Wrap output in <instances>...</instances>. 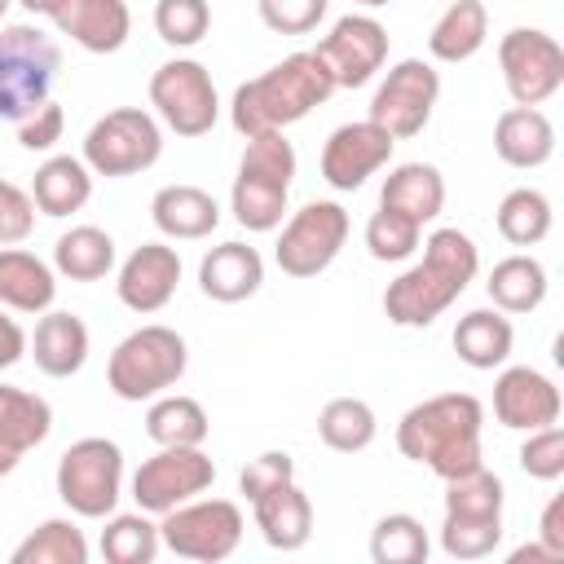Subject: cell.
<instances>
[{"mask_svg": "<svg viewBox=\"0 0 564 564\" xmlns=\"http://www.w3.org/2000/svg\"><path fill=\"white\" fill-rule=\"evenodd\" d=\"M480 273V251L476 242L445 225V229H432L423 238V260L410 264L401 278L388 282L383 291V313L392 326H405V330H419V326H432Z\"/></svg>", "mask_w": 564, "mask_h": 564, "instance_id": "6da1fadb", "label": "cell"}, {"mask_svg": "<svg viewBox=\"0 0 564 564\" xmlns=\"http://www.w3.org/2000/svg\"><path fill=\"white\" fill-rule=\"evenodd\" d=\"M480 427H485V405L471 392H441L401 414L397 449L410 463L436 471L441 480H454L480 467Z\"/></svg>", "mask_w": 564, "mask_h": 564, "instance_id": "7a4b0ae2", "label": "cell"}, {"mask_svg": "<svg viewBox=\"0 0 564 564\" xmlns=\"http://www.w3.org/2000/svg\"><path fill=\"white\" fill-rule=\"evenodd\" d=\"M330 93H335V79L322 66V57L313 48L308 53H291L278 66H269L264 75H256V79H247V84L234 88L229 123H234L238 137L286 132L308 110H317Z\"/></svg>", "mask_w": 564, "mask_h": 564, "instance_id": "3957f363", "label": "cell"}, {"mask_svg": "<svg viewBox=\"0 0 564 564\" xmlns=\"http://www.w3.org/2000/svg\"><path fill=\"white\" fill-rule=\"evenodd\" d=\"M291 181H295V145L286 141V132L247 137V150L238 159V176H234V189H229L234 220L251 234L278 229L282 216H286Z\"/></svg>", "mask_w": 564, "mask_h": 564, "instance_id": "277c9868", "label": "cell"}, {"mask_svg": "<svg viewBox=\"0 0 564 564\" xmlns=\"http://www.w3.org/2000/svg\"><path fill=\"white\" fill-rule=\"evenodd\" d=\"M185 366H189L185 339L172 326L150 322L115 344V352L106 361V383L119 401H154L181 383Z\"/></svg>", "mask_w": 564, "mask_h": 564, "instance_id": "5b68a950", "label": "cell"}, {"mask_svg": "<svg viewBox=\"0 0 564 564\" xmlns=\"http://www.w3.org/2000/svg\"><path fill=\"white\" fill-rule=\"evenodd\" d=\"M62 53L53 35H44L31 22L0 26V119L18 123L31 110H40L53 93Z\"/></svg>", "mask_w": 564, "mask_h": 564, "instance_id": "8992f818", "label": "cell"}, {"mask_svg": "<svg viewBox=\"0 0 564 564\" xmlns=\"http://www.w3.org/2000/svg\"><path fill=\"white\" fill-rule=\"evenodd\" d=\"M57 498L79 520H106L123 498V449L110 436H79L57 458Z\"/></svg>", "mask_w": 564, "mask_h": 564, "instance_id": "52a82bcc", "label": "cell"}, {"mask_svg": "<svg viewBox=\"0 0 564 564\" xmlns=\"http://www.w3.org/2000/svg\"><path fill=\"white\" fill-rule=\"evenodd\" d=\"M163 154V128L141 106H115L84 132V163L93 176H137Z\"/></svg>", "mask_w": 564, "mask_h": 564, "instance_id": "ba28073f", "label": "cell"}, {"mask_svg": "<svg viewBox=\"0 0 564 564\" xmlns=\"http://www.w3.org/2000/svg\"><path fill=\"white\" fill-rule=\"evenodd\" d=\"M242 511L229 498H189L159 520V538L172 555L198 560V564H220L238 551L242 542Z\"/></svg>", "mask_w": 564, "mask_h": 564, "instance_id": "9c48e42d", "label": "cell"}, {"mask_svg": "<svg viewBox=\"0 0 564 564\" xmlns=\"http://www.w3.org/2000/svg\"><path fill=\"white\" fill-rule=\"evenodd\" d=\"M348 212L330 198H313L300 212H291V220L278 234L273 260L286 278H317L335 264V256L348 242Z\"/></svg>", "mask_w": 564, "mask_h": 564, "instance_id": "30bf717a", "label": "cell"}, {"mask_svg": "<svg viewBox=\"0 0 564 564\" xmlns=\"http://www.w3.org/2000/svg\"><path fill=\"white\" fill-rule=\"evenodd\" d=\"M150 106L176 137H207L220 119L212 70L194 57H172L150 75Z\"/></svg>", "mask_w": 564, "mask_h": 564, "instance_id": "8fae6325", "label": "cell"}, {"mask_svg": "<svg viewBox=\"0 0 564 564\" xmlns=\"http://www.w3.org/2000/svg\"><path fill=\"white\" fill-rule=\"evenodd\" d=\"M436 97H441V75L432 62L423 57H401L375 88L370 97V123H379L392 141H410L427 128L432 110H436Z\"/></svg>", "mask_w": 564, "mask_h": 564, "instance_id": "7c38bea8", "label": "cell"}, {"mask_svg": "<svg viewBox=\"0 0 564 564\" xmlns=\"http://www.w3.org/2000/svg\"><path fill=\"white\" fill-rule=\"evenodd\" d=\"M216 480V463L203 454V445H159L137 471H132V498L137 511L163 516L198 494H207Z\"/></svg>", "mask_w": 564, "mask_h": 564, "instance_id": "4fadbf2b", "label": "cell"}, {"mask_svg": "<svg viewBox=\"0 0 564 564\" xmlns=\"http://www.w3.org/2000/svg\"><path fill=\"white\" fill-rule=\"evenodd\" d=\"M498 66L516 106H542L564 88V48L538 26H511L498 40Z\"/></svg>", "mask_w": 564, "mask_h": 564, "instance_id": "5bb4252c", "label": "cell"}, {"mask_svg": "<svg viewBox=\"0 0 564 564\" xmlns=\"http://www.w3.org/2000/svg\"><path fill=\"white\" fill-rule=\"evenodd\" d=\"M322 66L330 70L335 88H361L370 84L388 62V31L370 13H344L313 48Z\"/></svg>", "mask_w": 564, "mask_h": 564, "instance_id": "9a60e30c", "label": "cell"}, {"mask_svg": "<svg viewBox=\"0 0 564 564\" xmlns=\"http://www.w3.org/2000/svg\"><path fill=\"white\" fill-rule=\"evenodd\" d=\"M392 137L370 123V119H357V123H339L326 145H322V181L339 194H352L361 189L379 167H388L392 159Z\"/></svg>", "mask_w": 564, "mask_h": 564, "instance_id": "2e32d148", "label": "cell"}, {"mask_svg": "<svg viewBox=\"0 0 564 564\" xmlns=\"http://www.w3.org/2000/svg\"><path fill=\"white\" fill-rule=\"evenodd\" d=\"M176 282H181V256H176V247H167V242H141L119 264L115 295L132 313H159L176 295Z\"/></svg>", "mask_w": 564, "mask_h": 564, "instance_id": "e0dca14e", "label": "cell"}, {"mask_svg": "<svg viewBox=\"0 0 564 564\" xmlns=\"http://www.w3.org/2000/svg\"><path fill=\"white\" fill-rule=\"evenodd\" d=\"M494 419L511 432H533L560 419V388L533 366H507L494 379Z\"/></svg>", "mask_w": 564, "mask_h": 564, "instance_id": "ac0fdd59", "label": "cell"}, {"mask_svg": "<svg viewBox=\"0 0 564 564\" xmlns=\"http://www.w3.org/2000/svg\"><path fill=\"white\" fill-rule=\"evenodd\" d=\"M48 22L84 53H119L132 31V13L123 0H53Z\"/></svg>", "mask_w": 564, "mask_h": 564, "instance_id": "d6986e66", "label": "cell"}, {"mask_svg": "<svg viewBox=\"0 0 564 564\" xmlns=\"http://www.w3.org/2000/svg\"><path fill=\"white\" fill-rule=\"evenodd\" d=\"M264 282V260L247 242H220L198 260V286L216 304H242L260 291Z\"/></svg>", "mask_w": 564, "mask_h": 564, "instance_id": "ffe728a7", "label": "cell"}, {"mask_svg": "<svg viewBox=\"0 0 564 564\" xmlns=\"http://www.w3.org/2000/svg\"><path fill=\"white\" fill-rule=\"evenodd\" d=\"M494 154L507 167L533 172L555 154V123L538 106H511L494 123Z\"/></svg>", "mask_w": 564, "mask_h": 564, "instance_id": "44dd1931", "label": "cell"}, {"mask_svg": "<svg viewBox=\"0 0 564 564\" xmlns=\"http://www.w3.org/2000/svg\"><path fill=\"white\" fill-rule=\"evenodd\" d=\"M35 366L48 375V379H70L84 370L88 361V326L75 317V313H62V308H44V317L35 322V335L26 339Z\"/></svg>", "mask_w": 564, "mask_h": 564, "instance_id": "7402d4cb", "label": "cell"}, {"mask_svg": "<svg viewBox=\"0 0 564 564\" xmlns=\"http://www.w3.org/2000/svg\"><path fill=\"white\" fill-rule=\"evenodd\" d=\"M251 511H256L260 538L273 551H300V546H308V538H313V502H308V494L295 480H286V485L251 498Z\"/></svg>", "mask_w": 564, "mask_h": 564, "instance_id": "603a6c76", "label": "cell"}, {"mask_svg": "<svg viewBox=\"0 0 564 564\" xmlns=\"http://www.w3.org/2000/svg\"><path fill=\"white\" fill-rule=\"evenodd\" d=\"M57 300V269L22 247H0V308L44 313Z\"/></svg>", "mask_w": 564, "mask_h": 564, "instance_id": "cb8c5ba5", "label": "cell"}, {"mask_svg": "<svg viewBox=\"0 0 564 564\" xmlns=\"http://www.w3.org/2000/svg\"><path fill=\"white\" fill-rule=\"evenodd\" d=\"M150 220L163 238H176V242H194V238H207L216 225H220V207L207 189L198 185H163L154 198H150Z\"/></svg>", "mask_w": 564, "mask_h": 564, "instance_id": "d4e9b609", "label": "cell"}, {"mask_svg": "<svg viewBox=\"0 0 564 564\" xmlns=\"http://www.w3.org/2000/svg\"><path fill=\"white\" fill-rule=\"evenodd\" d=\"M379 207H392V212L410 216L414 225L436 220L441 207H445V176H441V167H432V163H397L383 176Z\"/></svg>", "mask_w": 564, "mask_h": 564, "instance_id": "484cf974", "label": "cell"}, {"mask_svg": "<svg viewBox=\"0 0 564 564\" xmlns=\"http://www.w3.org/2000/svg\"><path fill=\"white\" fill-rule=\"evenodd\" d=\"M511 344H516V330H511V317L502 308H471L454 326V352L471 370H498V366H507Z\"/></svg>", "mask_w": 564, "mask_h": 564, "instance_id": "4316f807", "label": "cell"}, {"mask_svg": "<svg viewBox=\"0 0 564 564\" xmlns=\"http://www.w3.org/2000/svg\"><path fill=\"white\" fill-rule=\"evenodd\" d=\"M489 40V9L480 0H454L427 31V53L445 66L471 62Z\"/></svg>", "mask_w": 564, "mask_h": 564, "instance_id": "83f0119b", "label": "cell"}, {"mask_svg": "<svg viewBox=\"0 0 564 564\" xmlns=\"http://www.w3.org/2000/svg\"><path fill=\"white\" fill-rule=\"evenodd\" d=\"M31 198H35V212H44V216H70V212H79L93 198V172H88V163L75 159V154L44 159L35 167Z\"/></svg>", "mask_w": 564, "mask_h": 564, "instance_id": "f1b7e54d", "label": "cell"}, {"mask_svg": "<svg viewBox=\"0 0 564 564\" xmlns=\"http://www.w3.org/2000/svg\"><path fill=\"white\" fill-rule=\"evenodd\" d=\"M53 269L70 282H101L115 269V238L97 225H70L53 242Z\"/></svg>", "mask_w": 564, "mask_h": 564, "instance_id": "f546056e", "label": "cell"}, {"mask_svg": "<svg viewBox=\"0 0 564 564\" xmlns=\"http://www.w3.org/2000/svg\"><path fill=\"white\" fill-rule=\"evenodd\" d=\"M546 286H551L546 264L538 256H520V251L498 260L489 269V282H485L494 308H502V313H533L546 300Z\"/></svg>", "mask_w": 564, "mask_h": 564, "instance_id": "4dcf8cb0", "label": "cell"}, {"mask_svg": "<svg viewBox=\"0 0 564 564\" xmlns=\"http://www.w3.org/2000/svg\"><path fill=\"white\" fill-rule=\"evenodd\" d=\"M53 432V405L40 392L0 383V445L26 454L35 445H44Z\"/></svg>", "mask_w": 564, "mask_h": 564, "instance_id": "1f68e13d", "label": "cell"}, {"mask_svg": "<svg viewBox=\"0 0 564 564\" xmlns=\"http://www.w3.org/2000/svg\"><path fill=\"white\" fill-rule=\"evenodd\" d=\"M317 436L335 454H361L379 436V419L361 397H330L317 414Z\"/></svg>", "mask_w": 564, "mask_h": 564, "instance_id": "d6a6232c", "label": "cell"}, {"mask_svg": "<svg viewBox=\"0 0 564 564\" xmlns=\"http://www.w3.org/2000/svg\"><path fill=\"white\" fill-rule=\"evenodd\" d=\"M494 225L498 234L511 242V247H538L551 225H555V212H551V198L533 185H520V189H507L498 212H494Z\"/></svg>", "mask_w": 564, "mask_h": 564, "instance_id": "836d02e7", "label": "cell"}, {"mask_svg": "<svg viewBox=\"0 0 564 564\" xmlns=\"http://www.w3.org/2000/svg\"><path fill=\"white\" fill-rule=\"evenodd\" d=\"M212 432L207 423V410L194 401V397H181V392H163L150 401L145 410V436L154 445H203Z\"/></svg>", "mask_w": 564, "mask_h": 564, "instance_id": "e575fe53", "label": "cell"}, {"mask_svg": "<svg viewBox=\"0 0 564 564\" xmlns=\"http://www.w3.org/2000/svg\"><path fill=\"white\" fill-rule=\"evenodd\" d=\"M13 564H88V538H84L79 524L66 520V516L40 520V524L13 546Z\"/></svg>", "mask_w": 564, "mask_h": 564, "instance_id": "d590c367", "label": "cell"}, {"mask_svg": "<svg viewBox=\"0 0 564 564\" xmlns=\"http://www.w3.org/2000/svg\"><path fill=\"white\" fill-rule=\"evenodd\" d=\"M163 538L145 511H110L101 529V555L110 564H154Z\"/></svg>", "mask_w": 564, "mask_h": 564, "instance_id": "8d00e7d4", "label": "cell"}, {"mask_svg": "<svg viewBox=\"0 0 564 564\" xmlns=\"http://www.w3.org/2000/svg\"><path fill=\"white\" fill-rule=\"evenodd\" d=\"M427 551H432V538H427L423 520H414L410 511H388L370 529V560L375 564H423Z\"/></svg>", "mask_w": 564, "mask_h": 564, "instance_id": "74e56055", "label": "cell"}, {"mask_svg": "<svg viewBox=\"0 0 564 564\" xmlns=\"http://www.w3.org/2000/svg\"><path fill=\"white\" fill-rule=\"evenodd\" d=\"M502 480L480 463L454 480H445V516H476V520H502Z\"/></svg>", "mask_w": 564, "mask_h": 564, "instance_id": "f35d334b", "label": "cell"}, {"mask_svg": "<svg viewBox=\"0 0 564 564\" xmlns=\"http://www.w3.org/2000/svg\"><path fill=\"white\" fill-rule=\"evenodd\" d=\"M419 238H423V225H414L410 216L392 212V207H379L370 220H366V251L383 264H401L419 251Z\"/></svg>", "mask_w": 564, "mask_h": 564, "instance_id": "ab89813d", "label": "cell"}, {"mask_svg": "<svg viewBox=\"0 0 564 564\" xmlns=\"http://www.w3.org/2000/svg\"><path fill=\"white\" fill-rule=\"evenodd\" d=\"M154 31L172 48H194L212 31V4L207 0H159L154 4Z\"/></svg>", "mask_w": 564, "mask_h": 564, "instance_id": "60d3db41", "label": "cell"}, {"mask_svg": "<svg viewBox=\"0 0 564 564\" xmlns=\"http://www.w3.org/2000/svg\"><path fill=\"white\" fill-rule=\"evenodd\" d=\"M502 542V520H476V516H445L441 520V551L449 560H485Z\"/></svg>", "mask_w": 564, "mask_h": 564, "instance_id": "b9f144b4", "label": "cell"}, {"mask_svg": "<svg viewBox=\"0 0 564 564\" xmlns=\"http://www.w3.org/2000/svg\"><path fill=\"white\" fill-rule=\"evenodd\" d=\"M520 471L533 480H560L564 476V427L560 423L529 432V441L520 445Z\"/></svg>", "mask_w": 564, "mask_h": 564, "instance_id": "7bdbcfd3", "label": "cell"}, {"mask_svg": "<svg viewBox=\"0 0 564 564\" xmlns=\"http://www.w3.org/2000/svg\"><path fill=\"white\" fill-rule=\"evenodd\" d=\"M330 0H256L260 22L278 35H308L317 31V22L326 18Z\"/></svg>", "mask_w": 564, "mask_h": 564, "instance_id": "ee69618b", "label": "cell"}, {"mask_svg": "<svg viewBox=\"0 0 564 564\" xmlns=\"http://www.w3.org/2000/svg\"><path fill=\"white\" fill-rule=\"evenodd\" d=\"M286 480H295V458L286 449H264V454L247 458V467L238 471V494L251 502V498L286 485Z\"/></svg>", "mask_w": 564, "mask_h": 564, "instance_id": "f6af8a7d", "label": "cell"}, {"mask_svg": "<svg viewBox=\"0 0 564 564\" xmlns=\"http://www.w3.org/2000/svg\"><path fill=\"white\" fill-rule=\"evenodd\" d=\"M31 229H35V198H31V189H22L13 181H0V247L22 242Z\"/></svg>", "mask_w": 564, "mask_h": 564, "instance_id": "bcb514c9", "label": "cell"}, {"mask_svg": "<svg viewBox=\"0 0 564 564\" xmlns=\"http://www.w3.org/2000/svg\"><path fill=\"white\" fill-rule=\"evenodd\" d=\"M62 128H66V110L48 97L40 110H31L26 119H18V145L22 150H53L62 141Z\"/></svg>", "mask_w": 564, "mask_h": 564, "instance_id": "7dc6e473", "label": "cell"}, {"mask_svg": "<svg viewBox=\"0 0 564 564\" xmlns=\"http://www.w3.org/2000/svg\"><path fill=\"white\" fill-rule=\"evenodd\" d=\"M560 511H564V502L551 498L542 507V520H538V542L551 551V560H564V524H560Z\"/></svg>", "mask_w": 564, "mask_h": 564, "instance_id": "c3c4849f", "label": "cell"}, {"mask_svg": "<svg viewBox=\"0 0 564 564\" xmlns=\"http://www.w3.org/2000/svg\"><path fill=\"white\" fill-rule=\"evenodd\" d=\"M22 357H26V330L18 326V317H9V313L0 308V370L18 366Z\"/></svg>", "mask_w": 564, "mask_h": 564, "instance_id": "681fc988", "label": "cell"}, {"mask_svg": "<svg viewBox=\"0 0 564 564\" xmlns=\"http://www.w3.org/2000/svg\"><path fill=\"white\" fill-rule=\"evenodd\" d=\"M507 560H511V564H524V560H538V564H546V560H551V551H546L542 542H529V546H516Z\"/></svg>", "mask_w": 564, "mask_h": 564, "instance_id": "f907efd6", "label": "cell"}, {"mask_svg": "<svg viewBox=\"0 0 564 564\" xmlns=\"http://www.w3.org/2000/svg\"><path fill=\"white\" fill-rule=\"evenodd\" d=\"M18 458H22L18 449H9V445H0V476H9V471L18 467Z\"/></svg>", "mask_w": 564, "mask_h": 564, "instance_id": "816d5d0a", "label": "cell"}, {"mask_svg": "<svg viewBox=\"0 0 564 564\" xmlns=\"http://www.w3.org/2000/svg\"><path fill=\"white\" fill-rule=\"evenodd\" d=\"M22 9H31V13H40V18H48V9H53V0H18Z\"/></svg>", "mask_w": 564, "mask_h": 564, "instance_id": "f5cc1de1", "label": "cell"}, {"mask_svg": "<svg viewBox=\"0 0 564 564\" xmlns=\"http://www.w3.org/2000/svg\"><path fill=\"white\" fill-rule=\"evenodd\" d=\"M352 4H361V9H379V4H392V0H352Z\"/></svg>", "mask_w": 564, "mask_h": 564, "instance_id": "db71d44e", "label": "cell"}, {"mask_svg": "<svg viewBox=\"0 0 564 564\" xmlns=\"http://www.w3.org/2000/svg\"><path fill=\"white\" fill-rule=\"evenodd\" d=\"M9 4H13V0H0V22H4V13H9Z\"/></svg>", "mask_w": 564, "mask_h": 564, "instance_id": "11a10c76", "label": "cell"}, {"mask_svg": "<svg viewBox=\"0 0 564 564\" xmlns=\"http://www.w3.org/2000/svg\"><path fill=\"white\" fill-rule=\"evenodd\" d=\"M0 181H4V176H0Z\"/></svg>", "mask_w": 564, "mask_h": 564, "instance_id": "9f6ffc18", "label": "cell"}]
</instances>
